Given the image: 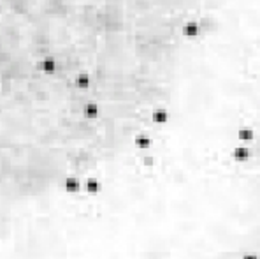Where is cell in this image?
Listing matches in <instances>:
<instances>
[{
	"label": "cell",
	"mask_w": 260,
	"mask_h": 259,
	"mask_svg": "<svg viewBox=\"0 0 260 259\" xmlns=\"http://www.w3.org/2000/svg\"><path fill=\"white\" fill-rule=\"evenodd\" d=\"M231 155L236 162H246L250 157H252V152H250L248 145H245V143H238V145L232 148Z\"/></svg>",
	"instance_id": "6da1fadb"
},
{
	"label": "cell",
	"mask_w": 260,
	"mask_h": 259,
	"mask_svg": "<svg viewBox=\"0 0 260 259\" xmlns=\"http://www.w3.org/2000/svg\"><path fill=\"white\" fill-rule=\"evenodd\" d=\"M63 191L69 192V194H78V192H81L83 191L81 178L74 177V175L65 177V180H63Z\"/></svg>",
	"instance_id": "7a4b0ae2"
},
{
	"label": "cell",
	"mask_w": 260,
	"mask_h": 259,
	"mask_svg": "<svg viewBox=\"0 0 260 259\" xmlns=\"http://www.w3.org/2000/svg\"><path fill=\"white\" fill-rule=\"evenodd\" d=\"M83 191H86L88 194H99L102 191V182L97 177H86L81 180Z\"/></svg>",
	"instance_id": "3957f363"
},
{
	"label": "cell",
	"mask_w": 260,
	"mask_h": 259,
	"mask_svg": "<svg viewBox=\"0 0 260 259\" xmlns=\"http://www.w3.org/2000/svg\"><path fill=\"white\" fill-rule=\"evenodd\" d=\"M99 115H101V106L97 104L95 101H90L83 106V117H85L86 120H97Z\"/></svg>",
	"instance_id": "277c9868"
},
{
	"label": "cell",
	"mask_w": 260,
	"mask_h": 259,
	"mask_svg": "<svg viewBox=\"0 0 260 259\" xmlns=\"http://www.w3.org/2000/svg\"><path fill=\"white\" fill-rule=\"evenodd\" d=\"M149 120L155 125H165L169 122V111L165 108H156L149 115Z\"/></svg>",
	"instance_id": "5b68a950"
},
{
	"label": "cell",
	"mask_w": 260,
	"mask_h": 259,
	"mask_svg": "<svg viewBox=\"0 0 260 259\" xmlns=\"http://www.w3.org/2000/svg\"><path fill=\"white\" fill-rule=\"evenodd\" d=\"M199 32H201V26H199V23L195 21V19L186 21L185 25L181 26V34L185 35L186 39H195L199 35Z\"/></svg>",
	"instance_id": "8992f818"
},
{
	"label": "cell",
	"mask_w": 260,
	"mask_h": 259,
	"mask_svg": "<svg viewBox=\"0 0 260 259\" xmlns=\"http://www.w3.org/2000/svg\"><path fill=\"white\" fill-rule=\"evenodd\" d=\"M151 145H153L151 138H149L146 132H139V134L134 136V147L137 148V150L146 152V150H149V148H151Z\"/></svg>",
	"instance_id": "52a82bcc"
},
{
	"label": "cell",
	"mask_w": 260,
	"mask_h": 259,
	"mask_svg": "<svg viewBox=\"0 0 260 259\" xmlns=\"http://www.w3.org/2000/svg\"><path fill=\"white\" fill-rule=\"evenodd\" d=\"M56 58L55 56H44L41 60V64H39V67H41V71H42V74H46V76H51V74H55L56 72Z\"/></svg>",
	"instance_id": "ba28073f"
},
{
	"label": "cell",
	"mask_w": 260,
	"mask_h": 259,
	"mask_svg": "<svg viewBox=\"0 0 260 259\" xmlns=\"http://www.w3.org/2000/svg\"><path fill=\"white\" fill-rule=\"evenodd\" d=\"M76 86H78L79 90H90L92 88V76L86 71L78 72V76H76Z\"/></svg>",
	"instance_id": "9c48e42d"
},
{
	"label": "cell",
	"mask_w": 260,
	"mask_h": 259,
	"mask_svg": "<svg viewBox=\"0 0 260 259\" xmlns=\"http://www.w3.org/2000/svg\"><path fill=\"white\" fill-rule=\"evenodd\" d=\"M238 141L239 143H245V145H248V143H252L253 141V138H255V132H253V129H250V127H241V129H238Z\"/></svg>",
	"instance_id": "30bf717a"
},
{
	"label": "cell",
	"mask_w": 260,
	"mask_h": 259,
	"mask_svg": "<svg viewBox=\"0 0 260 259\" xmlns=\"http://www.w3.org/2000/svg\"><path fill=\"white\" fill-rule=\"evenodd\" d=\"M241 259H260L259 254H253V252H248V254H243Z\"/></svg>",
	"instance_id": "8fae6325"
},
{
	"label": "cell",
	"mask_w": 260,
	"mask_h": 259,
	"mask_svg": "<svg viewBox=\"0 0 260 259\" xmlns=\"http://www.w3.org/2000/svg\"><path fill=\"white\" fill-rule=\"evenodd\" d=\"M259 69H260V67H259Z\"/></svg>",
	"instance_id": "7c38bea8"
}]
</instances>
